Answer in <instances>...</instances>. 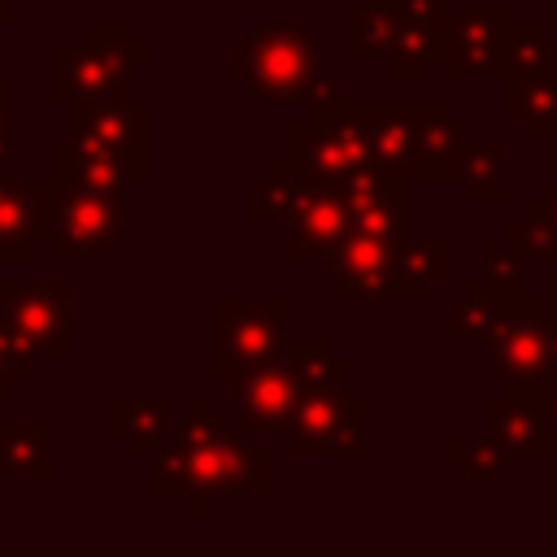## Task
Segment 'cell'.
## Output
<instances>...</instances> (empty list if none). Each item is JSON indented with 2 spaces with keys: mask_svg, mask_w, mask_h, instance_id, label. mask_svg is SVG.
<instances>
[{
  "mask_svg": "<svg viewBox=\"0 0 557 557\" xmlns=\"http://www.w3.org/2000/svg\"><path fill=\"white\" fill-rule=\"evenodd\" d=\"M313 183H352L357 174H374V139L366 122V100H318L305 117L287 126V157Z\"/></svg>",
  "mask_w": 557,
  "mask_h": 557,
  "instance_id": "cell-4",
  "label": "cell"
},
{
  "mask_svg": "<svg viewBox=\"0 0 557 557\" xmlns=\"http://www.w3.org/2000/svg\"><path fill=\"white\" fill-rule=\"evenodd\" d=\"M226 74L252 100H344V78L326 70V44L305 22H261L226 48Z\"/></svg>",
  "mask_w": 557,
  "mask_h": 557,
  "instance_id": "cell-3",
  "label": "cell"
},
{
  "mask_svg": "<svg viewBox=\"0 0 557 557\" xmlns=\"http://www.w3.org/2000/svg\"><path fill=\"white\" fill-rule=\"evenodd\" d=\"M352 226L348 183H318L309 200L287 218V261H326Z\"/></svg>",
  "mask_w": 557,
  "mask_h": 557,
  "instance_id": "cell-15",
  "label": "cell"
},
{
  "mask_svg": "<svg viewBox=\"0 0 557 557\" xmlns=\"http://www.w3.org/2000/svg\"><path fill=\"white\" fill-rule=\"evenodd\" d=\"M313 187H318V183L305 178L300 170H292L287 161H270L265 174L248 183V218H252V222H278V218L287 222V218L309 200Z\"/></svg>",
  "mask_w": 557,
  "mask_h": 557,
  "instance_id": "cell-26",
  "label": "cell"
},
{
  "mask_svg": "<svg viewBox=\"0 0 557 557\" xmlns=\"http://www.w3.org/2000/svg\"><path fill=\"white\" fill-rule=\"evenodd\" d=\"M0 322L30 357H70V283H0Z\"/></svg>",
  "mask_w": 557,
  "mask_h": 557,
  "instance_id": "cell-12",
  "label": "cell"
},
{
  "mask_svg": "<svg viewBox=\"0 0 557 557\" xmlns=\"http://www.w3.org/2000/svg\"><path fill=\"white\" fill-rule=\"evenodd\" d=\"M548 313V300L531 296L527 292V278H522V257L500 239H492L487 248V270L461 292V300L448 309V339H474V344H487L509 318H544Z\"/></svg>",
  "mask_w": 557,
  "mask_h": 557,
  "instance_id": "cell-7",
  "label": "cell"
},
{
  "mask_svg": "<svg viewBox=\"0 0 557 557\" xmlns=\"http://www.w3.org/2000/svg\"><path fill=\"white\" fill-rule=\"evenodd\" d=\"M152 61V44H144L126 22H91L83 44H52L48 87L57 100H100L131 91V74Z\"/></svg>",
  "mask_w": 557,
  "mask_h": 557,
  "instance_id": "cell-5",
  "label": "cell"
},
{
  "mask_svg": "<svg viewBox=\"0 0 557 557\" xmlns=\"http://www.w3.org/2000/svg\"><path fill=\"white\" fill-rule=\"evenodd\" d=\"M252 4H274V0H252ZM278 4H348V0H278Z\"/></svg>",
  "mask_w": 557,
  "mask_h": 557,
  "instance_id": "cell-33",
  "label": "cell"
},
{
  "mask_svg": "<svg viewBox=\"0 0 557 557\" xmlns=\"http://www.w3.org/2000/svg\"><path fill=\"white\" fill-rule=\"evenodd\" d=\"M174 405L165 396H117L109 405V435L131 448V457L152 461L174 440Z\"/></svg>",
  "mask_w": 557,
  "mask_h": 557,
  "instance_id": "cell-19",
  "label": "cell"
},
{
  "mask_svg": "<svg viewBox=\"0 0 557 557\" xmlns=\"http://www.w3.org/2000/svg\"><path fill=\"white\" fill-rule=\"evenodd\" d=\"M70 139L117 161L131 174V183H144L152 174V109L148 100L131 91L100 96V100H74Z\"/></svg>",
  "mask_w": 557,
  "mask_h": 557,
  "instance_id": "cell-9",
  "label": "cell"
},
{
  "mask_svg": "<svg viewBox=\"0 0 557 557\" xmlns=\"http://www.w3.org/2000/svg\"><path fill=\"white\" fill-rule=\"evenodd\" d=\"M505 117L518 122L531 144H557V61L505 83Z\"/></svg>",
  "mask_w": 557,
  "mask_h": 557,
  "instance_id": "cell-21",
  "label": "cell"
},
{
  "mask_svg": "<svg viewBox=\"0 0 557 557\" xmlns=\"http://www.w3.org/2000/svg\"><path fill=\"white\" fill-rule=\"evenodd\" d=\"M48 222L44 244L57 261L70 257H100L122 244L126 235V191L122 187H83L48 178Z\"/></svg>",
  "mask_w": 557,
  "mask_h": 557,
  "instance_id": "cell-8",
  "label": "cell"
},
{
  "mask_svg": "<svg viewBox=\"0 0 557 557\" xmlns=\"http://www.w3.org/2000/svg\"><path fill=\"white\" fill-rule=\"evenodd\" d=\"M535 4H557V0H535Z\"/></svg>",
  "mask_w": 557,
  "mask_h": 557,
  "instance_id": "cell-36",
  "label": "cell"
},
{
  "mask_svg": "<svg viewBox=\"0 0 557 557\" xmlns=\"http://www.w3.org/2000/svg\"><path fill=\"white\" fill-rule=\"evenodd\" d=\"M466 144L461 122L440 100H413V178L418 183H448L457 152Z\"/></svg>",
  "mask_w": 557,
  "mask_h": 557,
  "instance_id": "cell-18",
  "label": "cell"
},
{
  "mask_svg": "<svg viewBox=\"0 0 557 557\" xmlns=\"http://www.w3.org/2000/svg\"><path fill=\"white\" fill-rule=\"evenodd\" d=\"M487 366L496 383H540L557 379V318H509L487 339Z\"/></svg>",
  "mask_w": 557,
  "mask_h": 557,
  "instance_id": "cell-14",
  "label": "cell"
},
{
  "mask_svg": "<svg viewBox=\"0 0 557 557\" xmlns=\"http://www.w3.org/2000/svg\"><path fill=\"white\" fill-rule=\"evenodd\" d=\"M52 183H0V257H30V244H44Z\"/></svg>",
  "mask_w": 557,
  "mask_h": 557,
  "instance_id": "cell-20",
  "label": "cell"
},
{
  "mask_svg": "<svg viewBox=\"0 0 557 557\" xmlns=\"http://www.w3.org/2000/svg\"><path fill=\"white\" fill-rule=\"evenodd\" d=\"M509 461L492 435H453L444 444V470L453 479H509Z\"/></svg>",
  "mask_w": 557,
  "mask_h": 557,
  "instance_id": "cell-30",
  "label": "cell"
},
{
  "mask_svg": "<svg viewBox=\"0 0 557 557\" xmlns=\"http://www.w3.org/2000/svg\"><path fill=\"white\" fill-rule=\"evenodd\" d=\"M292 300H244V296H218L209 300V374L231 379L248 366L278 361L292 339Z\"/></svg>",
  "mask_w": 557,
  "mask_h": 557,
  "instance_id": "cell-6",
  "label": "cell"
},
{
  "mask_svg": "<svg viewBox=\"0 0 557 557\" xmlns=\"http://www.w3.org/2000/svg\"><path fill=\"white\" fill-rule=\"evenodd\" d=\"M287 357L300 374V405L287 431V457L305 461L322 453L335 461H366L370 400L352 392V366L331 352L326 335H292Z\"/></svg>",
  "mask_w": 557,
  "mask_h": 557,
  "instance_id": "cell-2",
  "label": "cell"
},
{
  "mask_svg": "<svg viewBox=\"0 0 557 557\" xmlns=\"http://www.w3.org/2000/svg\"><path fill=\"white\" fill-rule=\"evenodd\" d=\"M148 492L157 500H187L191 518H209L213 500L244 492L252 500L270 496V435L252 431L239 413L213 418V405L196 396L187 418H178L174 440L152 457Z\"/></svg>",
  "mask_w": 557,
  "mask_h": 557,
  "instance_id": "cell-1",
  "label": "cell"
},
{
  "mask_svg": "<svg viewBox=\"0 0 557 557\" xmlns=\"http://www.w3.org/2000/svg\"><path fill=\"white\" fill-rule=\"evenodd\" d=\"M9 83H0V161H13V144H9V122H13V109H9Z\"/></svg>",
  "mask_w": 557,
  "mask_h": 557,
  "instance_id": "cell-32",
  "label": "cell"
},
{
  "mask_svg": "<svg viewBox=\"0 0 557 557\" xmlns=\"http://www.w3.org/2000/svg\"><path fill=\"white\" fill-rule=\"evenodd\" d=\"M400 4H405V22L387 52V83L418 87L431 78V65L440 52V17L448 0H400Z\"/></svg>",
  "mask_w": 557,
  "mask_h": 557,
  "instance_id": "cell-16",
  "label": "cell"
},
{
  "mask_svg": "<svg viewBox=\"0 0 557 557\" xmlns=\"http://www.w3.org/2000/svg\"><path fill=\"white\" fill-rule=\"evenodd\" d=\"M505 244L522 261H557V178L544 187L540 200L522 209V218L505 226Z\"/></svg>",
  "mask_w": 557,
  "mask_h": 557,
  "instance_id": "cell-27",
  "label": "cell"
},
{
  "mask_svg": "<svg viewBox=\"0 0 557 557\" xmlns=\"http://www.w3.org/2000/svg\"><path fill=\"white\" fill-rule=\"evenodd\" d=\"M535 405H540V461L557 457V379H540L531 383Z\"/></svg>",
  "mask_w": 557,
  "mask_h": 557,
  "instance_id": "cell-31",
  "label": "cell"
},
{
  "mask_svg": "<svg viewBox=\"0 0 557 557\" xmlns=\"http://www.w3.org/2000/svg\"><path fill=\"white\" fill-rule=\"evenodd\" d=\"M366 122L374 139V174L413 183V100H366Z\"/></svg>",
  "mask_w": 557,
  "mask_h": 557,
  "instance_id": "cell-17",
  "label": "cell"
},
{
  "mask_svg": "<svg viewBox=\"0 0 557 557\" xmlns=\"http://www.w3.org/2000/svg\"><path fill=\"white\" fill-rule=\"evenodd\" d=\"M9 170H13V161H0V183H4V178H13Z\"/></svg>",
  "mask_w": 557,
  "mask_h": 557,
  "instance_id": "cell-34",
  "label": "cell"
},
{
  "mask_svg": "<svg viewBox=\"0 0 557 557\" xmlns=\"http://www.w3.org/2000/svg\"><path fill=\"white\" fill-rule=\"evenodd\" d=\"M405 22V4L400 0H352L348 9V61L366 65L392 52L396 35Z\"/></svg>",
  "mask_w": 557,
  "mask_h": 557,
  "instance_id": "cell-24",
  "label": "cell"
},
{
  "mask_svg": "<svg viewBox=\"0 0 557 557\" xmlns=\"http://www.w3.org/2000/svg\"><path fill=\"white\" fill-rule=\"evenodd\" d=\"M48 435L52 426L48 422H4L0 426V474H13V479H35V474H48L52 461H48Z\"/></svg>",
  "mask_w": 557,
  "mask_h": 557,
  "instance_id": "cell-29",
  "label": "cell"
},
{
  "mask_svg": "<svg viewBox=\"0 0 557 557\" xmlns=\"http://www.w3.org/2000/svg\"><path fill=\"white\" fill-rule=\"evenodd\" d=\"M553 61H557V35L544 22H509L505 44H500V65H496L492 83H509V78L544 70Z\"/></svg>",
  "mask_w": 557,
  "mask_h": 557,
  "instance_id": "cell-28",
  "label": "cell"
},
{
  "mask_svg": "<svg viewBox=\"0 0 557 557\" xmlns=\"http://www.w3.org/2000/svg\"><path fill=\"white\" fill-rule=\"evenodd\" d=\"M4 17H9V0H0V22H4Z\"/></svg>",
  "mask_w": 557,
  "mask_h": 557,
  "instance_id": "cell-35",
  "label": "cell"
},
{
  "mask_svg": "<svg viewBox=\"0 0 557 557\" xmlns=\"http://www.w3.org/2000/svg\"><path fill=\"white\" fill-rule=\"evenodd\" d=\"M409 235H379V231H366V226H348V235L331 248L326 265H331V283H326V296L331 300H361L366 305V318L383 322L387 309H392V265H396V252Z\"/></svg>",
  "mask_w": 557,
  "mask_h": 557,
  "instance_id": "cell-11",
  "label": "cell"
},
{
  "mask_svg": "<svg viewBox=\"0 0 557 557\" xmlns=\"http://www.w3.org/2000/svg\"><path fill=\"white\" fill-rule=\"evenodd\" d=\"M509 9L505 0H483V4H461L448 0L440 17V52L435 61L444 65L448 83H470V78H496L500 65V44H505Z\"/></svg>",
  "mask_w": 557,
  "mask_h": 557,
  "instance_id": "cell-10",
  "label": "cell"
},
{
  "mask_svg": "<svg viewBox=\"0 0 557 557\" xmlns=\"http://www.w3.org/2000/svg\"><path fill=\"white\" fill-rule=\"evenodd\" d=\"M509 144L500 139H466L453 165V178L466 187V200L474 205H505L509 200V178H505Z\"/></svg>",
  "mask_w": 557,
  "mask_h": 557,
  "instance_id": "cell-23",
  "label": "cell"
},
{
  "mask_svg": "<svg viewBox=\"0 0 557 557\" xmlns=\"http://www.w3.org/2000/svg\"><path fill=\"white\" fill-rule=\"evenodd\" d=\"M487 435L509 457L540 461V405H535L531 383H509L500 396L487 400Z\"/></svg>",
  "mask_w": 557,
  "mask_h": 557,
  "instance_id": "cell-22",
  "label": "cell"
},
{
  "mask_svg": "<svg viewBox=\"0 0 557 557\" xmlns=\"http://www.w3.org/2000/svg\"><path fill=\"white\" fill-rule=\"evenodd\" d=\"M226 383H231L235 413L252 431H261L270 440L292 431V418H296V405H300V374H296V366H292L287 352L278 361L248 366V370L231 374Z\"/></svg>",
  "mask_w": 557,
  "mask_h": 557,
  "instance_id": "cell-13",
  "label": "cell"
},
{
  "mask_svg": "<svg viewBox=\"0 0 557 557\" xmlns=\"http://www.w3.org/2000/svg\"><path fill=\"white\" fill-rule=\"evenodd\" d=\"M448 239H405L392 265V300H426L435 283L448 278Z\"/></svg>",
  "mask_w": 557,
  "mask_h": 557,
  "instance_id": "cell-25",
  "label": "cell"
}]
</instances>
